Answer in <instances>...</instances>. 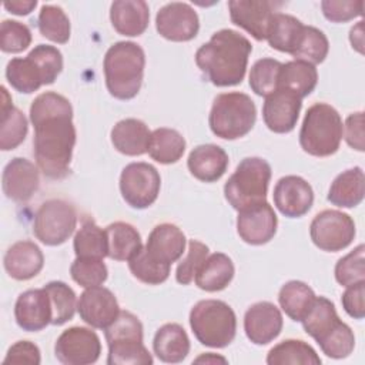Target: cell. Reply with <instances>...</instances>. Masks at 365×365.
<instances>
[{
  "label": "cell",
  "mask_w": 365,
  "mask_h": 365,
  "mask_svg": "<svg viewBox=\"0 0 365 365\" xmlns=\"http://www.w3.org/2000/svg\"><path fill=\"white\" fill-rule=\"evenodd\" d=\"M34 127V158L38 170L51 180H61L70 171L76 127L70 101L54 91L38 94L30 106Z\"/></svg>",
  "instance_id": "obj_1"
},
{
  "label": "cell",
  "mask_w": 365,
  "mask_h": 365,
  "mask_svg": "<svg viewBox=\"0 0 365 365\" xmlns=\"http://www.w3.org/2000/svg\"><path fill=\"white\" fill-rule=\"evenodd\" d=\"M251 50L247 37L235 30L222 29L197 50L195 64L214 86H237L245 77Z\"/></svg>",
  "instance_id": "obj_2"
},
{
  "label": "cell",
  "mask_w": 365,
  "mask_h": 365,
  "mask_svg": "<svg viewBox=\"0 0 365 365\" xmlns=\"http://www.w3.org/2000/svg\"><path fill=\"white\" fill-rule=\"evenodd\" d=\"M104 78L108 93L118 100L134 98L143 84L145 54L134 41H117L104 56Z\"/></svg>",
  "instance_id": "obj_3"
},
{
  "label": "cell",
  "mask_w": 365,
  "mask_h": 365,
  "mask_svg": "<svg viewBox=\"0 0 365 365\" xmlns=\"http://www.w3.org/2000/svg\"><path fill=\"white\" fill-rule=\"evenodd\" d=\"M344 125L339 113L327 103L312 104L299 131L301 148L314 157H328L338 151Z\"/></svg>",
  "instance_id": "obj_4"
},
{
  "label": "cell",
  "mask_w": 365,
  "mask_h": 365,
  "mask_svg": "<svg viewBox=\"0 0 365 365\" xmlns=\"http://www.w3.org/2000/svg\"><path fill=\"white\" fill-rule=\"evenodd\" d=\"M190 327L201 345L225 348L235 338L237 317L227 302L202 299L190 311Z\"/></svg>",
  "instance_id": "obj_5"
},
{
  "label": "cell",
  "mask_w": 365,
  "mask_h": 365,
  "mask_svg": "<svg viewBox=\"0 0 365 365\" xmlns=\"http://www.w3.org/2000/svg\"><path fill=\"white\" fill-rule=\"evenodd\" d=\"M108 345V365H151L153 356L143 344V324L128 312L118 317L104 329Z\"/></svg>",
  "instance_id": "obj_6"
},
{
  "label": "cell",
  "mask_w": 365,
  "mask_h": 365,
  "mask_svg": "<svg viewBox=\"0 0 365 365\" xmlns=\"http://www.w3.org/2000/svg\"><path fill=\"white\" fill-rule=\"evenodd\" d=\"M257 120V108L245 93H221L214 98L208 124L211 131L224 140H237L247 135Z\"/></svg>",
  "instance_id": "obj_7"
},
{
  "label": "cell",
  "mask_w": 365,
  "mask_h": 365,
  "mask_svg": "<svg viewBox=\"0 0 365 365\" xmlns=\"http://www.w3.org/2000/svg\"><path fill=\"white\" fill-rule=\"evenodd\" d=\"M269 180L271 165L264 158L247 157L227 180L224 185L225 200L237 211L267 201Z\"/></svg>",
  "instance_id": "obj_8"
},
{
  "label": "cell",
  "mask_w": 365,
  "mask_h": 365,
  "mask_svg": "<svg viewBox=\"0 0 365 365\" xmlns=\"http://www.w3.org/2000/svg\"><path fill=\"white\" fill-rule=\"evenodd\" d=\"M77 225L76 208L58 198L44 201L34 215V237L44 245L56 247L64 244Z\"/></svg>",
  "instance_id": "obj_9"
},
{
  "label": "cell",
  "mask_w": 365,
  "mask_h": 365,
  "mask_svg": "<svg viewBox=\"0 0 365 365\" xmlns=\"http://www.w3.org/2000/svg\"><path fill=\"white\" fill-rule=\"evenodd\" d=\"M161 178L157 168L148 163H130L120 175V191L124 201L137 210L153 205L160 194Z\"/></svg>",
  "instance_id": "obj_10"
},
{
  "label": "cell",
  "mask_w": 365,
  "mask_h": 365,
  "mask_svg": "<svg viewBox=\"0 0 365 365\" xmlns=\"http://www.w3.org/2000/svg\"><path fill=\"white\" fill-rule=\"evenodd\" d=\"M354 220L338 210H324L318 212L309 225L312 242L322 251L336 252L346 248L355 237Z\"/></svg>",
  "instance_id": "obj_11"
},
{
  "label": "cell",
  "mask_w": 365,
  "mask_h": 365,
  "mask_svg": "<svg viewBox=\"0 0 365 365\" xmlns=\"http://www.w3.org/2000/svg\"><path fill=\"white\" fill-rule=\"evenodd\" d=\"M54 354L64 365H90L100 358L101 341L90 328L71 327L57 338Z\"/></svg>",
  "instance_id": "obj_12"
},
{
  "label": "cell",
  "mask_w": 365,
  "mask_h": 365,
  "mask_svg": "<svg viewBox=\"0 0 365 365\" xmlns=\"http://www.w3.org/2000/svg\"><path fill=\"white\" fill-rule=\"evenodd\" d=\"M155 29L170 41H190L200 30V19L188 3L173 1L157 11Z\"/></svg>",
  "instance_id": "obj_13"
},
{
  "label": "cell",
  "mask_w": 365,
  "mask_h": 365,
  "mask_svg": "<svg viewBox=\"0 0 365 365\" xmlns=\"http://www.w3.org/2000/svg\"><path fill=\"white\" fill-rule=\"evenodd\" d=\"M277 225V214L267 201L245 207L238 211L237 232L240 238L247 244H267L274 238Z\"/></svg>",
  "instance_id": "obj_14"
},
{
  "label": "cell",
  "mask_w": 365,
  "mask_h": 365,
  "mask_svg": "<svg viewBox=\"0 0 365 365\" xmlns=\"http://www.w3.org/2000/svg\"><path fill=\"white\" fill-rule=\"evenodd\" d=\"M80 318L93 328L106 329L120 314L115 295L106 287L97 285L83 291L77 301Z\"/></svg>",
  "instance_id": "obj_15"
},
{
  "label": "cell",
  "mask_w": 365,
  "mask_h": 365,
  "mask_svg": "<svg viewBox=\"0 0 365 365\" xmlns=\"http://www.w3.org/2000/svg\"><path fill=\"white\" fill-rule=\"evenodd\" d=\"M277 3L268 0H230L228 10L231 21L248 31L255 40L267 38L268 27Z\"/></svg>",
  "instance_id": "obj_16"
},
{
  "label": "cell",
  "mask_w": 365,
  "mask_h": 365,
  "mask_svg": "<svg viewBox=\"0 0 365 365\" xmlns=\"http://www.w3.org/2000/svg\"><path fill=\"white\" fill-rule=\"evenodd\" d=\"M274 204L288 218L305 215L314 202V191L307 180L299 175H285L274 187Z\"/></svg>",
  "instance_id": "obj_17"
},
{
  "label": "cell",
  "mask_w": 365,
  "mask_h": 365,
  "mask_svg": "<svg viewBox=\"0 0 365 365\" xmlns=\"http://www.w3.org/2000/svg\"><path fill=\"white\" fill-rule=\"evenodd\" d=\"M284 319L281 311L269 301L252 304L244 315V331L255 345L272 342L282 331Z\"/></svg>",
  "instance_id": "obj_18"
},
{
  "label": "cell",
  "mask_w": 365,
  "mask_h": 365,
  "mask_svg": "<svg viewBox=\"0 0 365 365\" xmlns=\"http://www.w3.org/2000/svg\"><path fill=\"white\" fill-rule=\"evenodd\" d=\"M302 100L285 90H277L265 97L262 118L265 125L278 134L289 133L295 128Z\"/></svg>",
  "instance_id": "obj_19"
},
{
  "label": "cell",
  "mask_w": 365,
  "mask_h": 365,
  "mask_svg": "<svg viewBox=\"0 0 365 365\" xmlns=\"http://www.w3.org/2000/svg\"><path fill=\"white\" fill-rule=\"evenodd\" d=\"M51 304L44 288L27 289L19 295L14 305V318L23 331H41L51 324Z\"/></svg>",
  "instance_id": "obj_20"
},
{
  "label": "cell",
  "mask_w": 365,
  "mask_h": 365,
  "mask_svg": "<svg viewBox=\"0 0 365 365\" xmlns=\"http://www.w3.org/2000/svg\"><path fill=\"white\" fill-rule=\"evenodd\" d=\"M38 182V170L27 158L16 157L3 170V192L16 202H27L37 191Z\"/></svg>",
  "instance_id": "obj_21"
},
{
  "label": "cell",
  "mask_w": 365,
  "mask_h": 365,
  "mask_svg": "<svg viewBox=\"0 0 365 365\" xmlns=\"http://www.w3.org/2000/svg\"><path fill=\"white\" fill-rule=\"evenodd\" d=\"M3 265L9 277L27 281L36 277L44 265V255L37 244L29 240L14 242L4 254Z\"/></svg>",
  "instance_id": "obj_22"
},
{
  "label": "cell",
  "mask_w": 365,
  "mask_h": 365,
  "mask_svg": "<svg viewBox=\"0 0 365 365\" xmlns=\"http://www.w3.org/2000/svg\"><path fill=\"white\" fill-rule=\"evenodd\" d=\"M144 250L155 261L171 265L185 250V235L175 224H158L151 230Z\"/></svg>",
  "instance_id": "obj_23"
},
{
  "label": "cell",
  "mask_w": 365,
  "mask_h": 365,
  "mask_svg": "<svg viewBox=\"0 0 365 365\" xmlns=\"http://www.w3.org/2000/svg\"><path fill=\"white\" fill-rule=\"evenodd\" d=\"M187 167L192 177L204 182L220 180L228 168V154L215 144H201L191 150Z\"/></svg>",
  "instance_id": "obj_24"
},
{
  "label": "cell",
  "mask_w": 365,
  "mask_h": 365,
  "mask_svg": "<svg viewBox=\"0 0 365 365\" xmlns=\"http://www.w3.org/2000/svg\"><path fill=\"white\" fill-rule=\"evenodd\" d=\"M110 20L118 34L141 36L150 21L148 4L143 0H117L111 3Z\"/></svg>",
  "instance_id": "obj_25"
},
{
  "label": "cell",
  "mask_w": 365,
  "mask_h": 365,
  "mask_svg": "<svg viewBox=\"0 0 365 365\" xmlns=\"http://www.w3.org/2000/svg\"><path fill=\"white\" fill-rule=\"evenodd\" d=\"M110 137L118 153L135 157L147 153L151 131L147 124L138 118H124L111 128Z\"/></svg>",
  "instance_id": "obj_26"
},
{
  "label": "cell",
  "mask_w": 365,
  "mask_h": 365,
  "mask_svg": "<svg viewBox=\"0 0 365 365\" xmlns=\"http://www.w3.org/2000/svg\"><path fill=\"white\" fill-rule=\"evenodd\" d=\"M153 349L160 361L178 364L184 361L190 352V338L181 325L164 324L154 335Z\"/></svg>",
  "instance_id": "obj_27"
},
{
  "label": "cell",
  "mask_w": 365,
  "mask_h": 365,
  "mask_svg": "<svg viewBox=\"0 0 365 365\" xmlns=\"http://www.w3.org/2000/svg\"><path fill=\"white\" fill-rule=\"evenodd\" d=\"M29 123L21 110L13 106L11 97L1 86V121H0V148L3 151L17 148L26 138Z\"/></svg>",
  "instance_id": "obj_28"
},
{
  "label": "cell",
  "mask_w": 365,
  "mask_h": 365,
  "mask_svg": "<svg viewBox=\"0 0 365 365\" xmlns=\"http://www.w3.org/2000/svg\"><path fill=\"white\" fill-rule=\"evenodd\" d=\"M234 264L227 254L214 252L208 254V257L200 265L195 274V285L207 292L222 291L230 285L234 278Z\"/></svg>",
  "instance_id": "obj_29"
},
{
  "label": "cell",
  "mask_w": 365,
  "mask_h": 365,
  "mask_svg": "<svg viewBox=\"0 0 365 365\" xmlns=\"http://www.w3.org/2000/svg\"><path fill=\"white\" fill-rule=\"evenodd\" d=\"M318 83V71L314 64L292 60L281 64L278 73V90L295 94L301 100L309 96Z\"/></svg>",
  "instance_id": "obj_30"
},
{
  "label": "cell",
  "mask_w": 365,
  "mask_h": 365,
  "mask_svg": "<svg viewBox=\"0 0 365 365\" xmlns=\"http://www.w3.org/2000/svg\"><path fill=\"white\" fill-rule=\"evenodd\" d=\"M365 194V178L361 167L342 171L332 181L328 201L341 208H352L362 202Z\"/></svg>",
  "instance_id": "obj_31"
},
{
  "label": "cell",
  "mask_w": 365,
  "mask_h": 365,
  "mask_svg": "<svg viewBox=\"0 0 365 365\" xmlns=\"http://www.w3.org/2000/svg\"><path fill=\"white\" fill-rule=\"evenodd\" d=\"M304 27L297 17L277 11L271 19L265 40L272 48L292 56L301 43Z\"/></svg>",
  "instance_id": "obj_32"
},
{
  "label": "cell",
  "mask_w": 365,
  "mask_h": 365,
  "mask_svg": "<svg viewBox=\"0 0 365 365\" xmlns=\"http://www.w3.org/2000/svg\"><path fill=\"white\" fill-rule=\"evenodd\" d=\"M108 255L114 261H128L141 247L140 232L128 222L115 221L106 228Z\"/></svg>",
  "instance_id": "obj_33"
},
{
  "label": "cell",
  "mask_w": 365,
  "mask_h": 365,
  "mask_svg": "<svg viewBox=\"0 0 365 365\" xmlns=\"http://www.w3.org/2000/svg\"><path fill=\"white\" fill-rule=\"evenodd\" d=\"M185 151L184 137L174 128L160 127L151 133L148 143V155L160 164L177 163Z\"/></svg>",
  "instance_id": "obj_34"
},
{
  "label": "cell",
  "mask_w": 365,
  "mask_h": 365,
  "mask_svg": "<svg viewBox=\"0 0 365 365\" xmlns=\"http://www.w3.org/2000/svg\"><path fill=\"white\" fill-rule=\"evenodd\" d=\"M339 321L334 302L325 297H315L311 308L301 319L305 332L317 342L331 332Z\"/></svg>",
  "instance_id": "obj_35"
},
{
  "label": "cell",
  "mask_w": 365,
  "mask_h": 365,
  "mask_svg": "<svg viewBox=\"0 0 365 365\" xmlns=\"http://www.w3.org/2000/svg\"><path fill=\"white\" fill-rule=\"evenodd\" d=\"M6 78L14 90L24 94L34 93L41 86H46L40 67L29 54L23 58H11L7 63Z\"/></svg>",
  "instance_id": "obj_36"
},
{
  "label": "cell",
  "mask_w": 365,
  "mask_h": 365,
  "mask_svg": "<svg viewBox=\"0 0 365 365\" xmlns=\"http://www.w3.org/2000/svg\"><path fill=\"white\" fill-rule=\"evenodd\" d=\"M315 297V292L308 284L292 279L281 287L278 292V302L282 311L292 321L301 322V319L311 308Z\"/></svg>",
  "instance_id": "obj_37"
},
{
  "label": "cell",
  "mask_w": 365,
  "mask_h": 365,
  "mask_svg": "<svg viewBox=\"0 0 365 365\" xmlns=\"http://www.w3.org/2000/svg\"><path fill=\"white\" fill-rule=\"evenodd\" d=\"M268 365H319L321 358L317 351L301 339H284L282 342L272 346L267 354Z\"/></svg>",
  "instance_id": "obj_38"
},
{
  "label": "cell",
  "mask_w": 365,
  "mask_h": 365,
  "mask_svg": "<svg viewBox=\"0 0 365 365\" xmlns=\"http://www.w3.org/2000/svg\"><path fill=\"white\" fill-rule=\"evenodd\" d=\"M73 247L76 257L104 259L108 255L106 230L100 228L94 220L86 218L74 235Z\"/></svg>",
  "instance_id": "obj_39"
},
{
  "label": "cell",
  "mask_w": 365,
  "mask_h": 365,
  "mask_svg": "<svg viewBox=\"0 0 365 365\" xmlns=\"http://www.w3.org/2000/svg\"><path fill=\"white\" fill-rule=\"evenodd\" d=\"M37 27L43 37L50 41L64 44L70 38V20L64 10L58 6L44 4L37 17Z\"/></svg>",
  "instance_id": "obj_40"
},
{
  "label": "cell",
  "mask_w": 365,
  "mask_h": 365,
  "mask_svg": "<svg viewBox=\"0 0 365 365\" xmlns=\"http://www.w3.org/2000/svg\"><path fill=\"white\" fill-rule=\"evenodd\" d=\"M50 298L51 304V324L63 325L74 317L77 309L76 292L63 281H51L43 287Z\"/></svg>",
  "instance_id": "obj_41"
},
{
  "label": "cell",
  "mask_w": 365,
  "mask_h": 365,
  "mask_svg": "<svg viewBox=\"0 0 365 365\" xmlns=\"http://www.w3.org/2000/svg\"><path fill=\"white\" fill-rule=\"evenodd\" d=\"M128 268L138 281L148 285H158L167 281V278L170 277L171 265H165L155 261L145 252L144 247H141L128 259Z\"/></svg>",
  "instance_id": "obj_42"
},
{
  "label": "cell",
  "mask_w": 365,
  "mask_h": 365,
  "mask_svg": "<svg viewBox=\"0 0 365 365\" xmlns=\"http://www.w3.org/2000/svg\"><path fill=\"white\" fill-rule=\"evenodd\" d=\"M278 60L259 58L257 60L250 71V87L257 96L267 97L278 90V73L281 68Z\"/></svg>",
  "instance_id": "obj_43"
},
{
  "label": "cell",
  "mask_w": 365,
  "mask_h": 365,
  "mask_svg": "<svg viewBox=\"0 0 365 365\" xmlns=\"http://www.w3.org/2000/svg\"><path fill=\"white\" fill-rule=\"evenodd\" d=\"M329 51V43L327 36L314 26H305L301 43L292 57L311 64H319L325 60Z\"/></svg>",
  "instance_id": "obj_44"
},
{
  "label": "cell",
  "mask_w": 365,
  "mask_h": 365,
  "mask_svg": "<svg viewBox=\"0 0 365 365\" xmlns=\"http://www.w3.org/2000/svg\"><path fill=\"white\" fill-rule=\"evenodd\" d=\"M317 344L327 356L334 359H342L352 354L355 346V335L349 325L339 321L335 328Z\"/></svg>",
  "instance_id": "obj_45"
},
{
  "label": "cell",
  "mask_w": 365,
  "mask_h": 365,
  "mask_svg": "<svg viewBox=\"0 0 365 365\" xmlns=\"http://www.w3.org/2000/svg\"><path fill=\"white\" fill-rule=\"evenodd\" d=\"M70 274L78 285L90 288L104 284L108 277V269L100 258L77 257L70 267Z\"/></svg>",
  "instance_id": "obj_46"
},
{
  "label": "cell",
  "mask_w": 365,
  "mask_h": 365,
  "mask_svg": "<svg viewBox=\"0 0 365 365\" xmlns=\"http://www.w3.org/2000/svg\"><path fill=\"white\" fill-rule=\"evenodd\" d=\"M364 244L355 247L349 254L339 258L335 265V279L342 287L365 281L364 268Z\"/></svg>",
  "instance_id": "obj_47"
},
{
  "label": "cell",
  "mask_w": 365,
  "mask_h": 365,
  "mask_svg": "<svg viewBox=\"0 0 365 365\" xmlns=\"http://www.w3.org/2000/svg\"><path fill=\"white\" fill-rule=\"evenodd\" d=\"M31 44L30 29L16 20H3L0 26V48L4 53H21Z\"/></svg>",
  "instance_id": "obj_48"
},
{
  "label": "cell",
  "mask_w": 365,
  "mask_h": 365,
  "mask_svg": "<svg viewBox=\"0 0 365 365\" xmlns=\"http://www.w3.org/2000/svg\"><path fill=\"white\" fill-rule=\"evenodd\" d=\"M29 56L40 67L44 77V84H53L63 70L61 51L50 44H38L29 53Z\"/></svg>",
  "instance_id": "obj_49"
},
{
  "label": "cell",
  "mask_w": 365,
  "mask_h": 365,
  "mask_svg": "<svg viewBox=\"0 0 365 365\" xmlns=\"http://www.w3.org/2000/svg\"><path fill=\"white\" fill-rule=\"evenodd\" d=\"M208 252L210 250L204 242L198 240H190L188 252L185 258L178 264L175 271L177 282L182 285H188L190 282H192L200 265L208 257Z\"/></svg>",
  "instance_id": "obj_50"
},
{
  "label": "cell",
  "mask_w": 365,
  "mask_h": 365,
  "mask_svg": "<svg viewBox=\"0 0 365 365\" xmlns=\"http://www.w3.org/2000/svg\"><path fill=\"white\" fill-rule=\"evenodd\" d=\"M322 13L332 23H345L364 14V1L358 0H324L321 3Z\"/></svg>",
  "instance_id": "obj_51"
},
{
  "label": "cell",
  "mask_w": 365,
  "mask_h": 365,
  "mask_svg": "<svg viewBox=\"0 0 365 365\" xmlns=\"http://www.w3.org/2000/svg\"><path fill=\"white\" fill-rule=\"evenodd\" d=\"M41 362L40 356V349L36 344L31 341H17L13 344L7 354L6 358L3 359V364H33L38 365Z\"/></svg>",
  "instance_id": "obj_52"
},
{
  "label": "cell",
  "mask_w": 365,
  "mask_h": 365,
  "mask_svg": "<svg viewBox=\"0 0 365 365\" xmlns=\"http://www.w3.org/2000/svg\"><path fill=\"white\" fill-rule=\"evenodd\" d=\"M364 295H365V281H361L346 287L345 292L341 297V302L345 312L354 319H362L365 317Z\"/></svg>",
  "instance_id": "obj_53"
},
{
  "label": "cell",
  "mask_w": 365,
  "mask_h": 365,
  "mask_svg": "<svg viewBox=\"0 0 365 365\" xmlns=\"http://www.w3.org/2000/svg\"><path fill=\"white\" fill-rule=\"evenodd\" d=\"M345 141L356 151H364V113H352L345 120Z\"/></svg>",
  "instance_id": "obj_54"
},
{
  "label": "cell",
  "mask_w": 365,
  "mask_h": 365,
  "mask_svg": "<svg viewBox=\"0 0 365 365\" xmlns=\"http://www.w3.org/2000/svg\"><path fill=\"white\" fill-rule=\"evenodd\" d=\"M3 6L7 11L13 14L27 16L36 9L37 1L36 0H11V1H4Z\"/></svg>",
  "instance_id": "obj_55"
},
{
  "label": "cell",
  "mask_w": 365,
  "mask_h": 365,
  "mask_svg": "<svg viewBox=\"0 0 365 365\" xmlns=\"http://www.w3.org/2000/svg\"><path fill=\"white\" fill-rule=\"evenodd\" d=\"M362 23L359 21L355 27L351 29L349 31V41L352 44V47H355L359 53H362V46H364V36H362Z\"/></svg>",
  "instance_id": "obj_56"
},
{
  "label": "cell",
  "mask_w": 365,
  "mask_h": 365,
  "mask_svg": "<svg viewBox=\"0 0 365 365\" xmlns=\"http://www.w3.org/2000/svg\"><path fill=\"white\" fill-rule=\"evenodd\" d=\"M194 362H205V364H217V362H222V364H227V359L224 356H220V355H215L212 352H207V354H202L201 356H198L197 359H194Z\"/></svg>",
  "instance_id": "obj_57"
}]
</instances>
